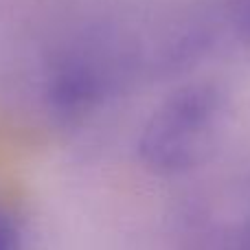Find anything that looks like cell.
I'll use <instances>...</instances> for the list:
<instances>
[{
    "instance_id": "cell-3",
    "label": "cell",
    "mask_w": 250,
    "mask_h": 250,
    "mask_svg": "<svg viewBox=\"0 0 250 250\" xmlns=\"http://www.w3.org/2000/svg\"><path fill=\"white\" fill-rule=\"evenodd\" d=\"M220 250H250V222L239 226V229L222 244Z\"/></svg>"
},
{
    "instance_id": "cell-1",
    "label": "cell",
    "mask_w": 250,
    "mask_h": 250,
    "mask_svg": "<svg viewBox=\"0 0 250 250\" xmlns=\"http://www.w3.org/2000/svg\"><path fill=\"white\" fill-rule=\"evenodd\" d=\"M224 97L215 86H187L165 99L141 134V158L160 176L193 169L211 151L222 121Z\"/></svg>"
},
{
    "instance_id": "cell-4",
    "label": "cell",
    "mask_w": 250,
    "mask_h": 250,
    "mask_svg": "<svg viewBox=\"0 0 250 250\" xmlns=\"http://www.w3.org/2000/svg\"><path fill=\"white\" fill-rule=\"evenodd\" d=\"M237 24L250 42V0H237Z\"/></svg>"
},
{
    "instance_id": "cell-2",
    "label": "cell",
    "mask_w": 250,
    "mask_h": 250,
    "mask_svg": "<svg viewBox=\"0 0 250 250\" xmlns=\"http://www.w3.org/2000/svg\"><path fill=\"white\" fill-rule=\"evenodd\" d=\"M0 250H18V230L2 211H0Z\"/></svg>"
}]
</instances>
